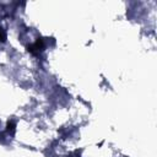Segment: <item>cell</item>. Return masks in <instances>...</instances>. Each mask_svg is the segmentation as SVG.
<instances>
[{"mask_svg":"<svg viewBox=\"0 0 157 157\" xmlns=\"http://www.w3.org/2000/svg\"><path fill=\"white\" fill-rule=\"evenodd\" d=\"M43 49H44V39L43 38H37L33 44H31V45L27 47V50L29 53H32V54H38Z\"/></svg>","mask_w":157,"mask_h":157,"instance_id":"obj_1","label":"cell"},{"mask_svg":"<svg viewBox=\"0 0 157 157\" xmlns=\"http://www.w3.org/2000/svg\"><path fill=\"white\" fill-rule=\"evenodd\" d=\"M6 130H7V132H10L11 135H13V134H15V130H16V124H15L12 120H9L7 124H6Z\"/></svg>","mask_w":157,"mask_h":157,"instance_id":"obj_2","label":"cell"},{"mask_svg":"<svg viewBox=\"0 0 157 157\" xmlns=\"http://www.w3.org/2000/svg\"><path fill=\"white\" fill-rule=\"evenodd\" d=\"M6 40V32L5 29L0 26V42H5Z\"/></svg>","mask_w":157,"mask_h":157,"instance_id":"obj_3","label":"cell"},{"mask_svg":"<svg viewBox=\"0 0 157 157\" xmlns=\"http://www.w3.org/2000/svg\"><path fill=\"white\" fill-rule=\"evenodd\" d=\"M81 151H78V150H75L74 152H71V153H69L67 155V157H81Z\"/></svg>","mask_w":157,"mask_h":157,"instance_id":"obj_4","label":"cell"}]
</instances>
